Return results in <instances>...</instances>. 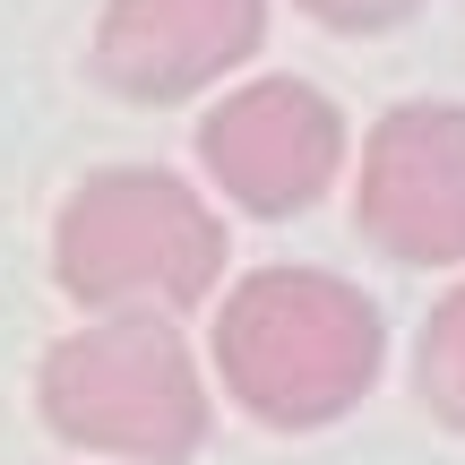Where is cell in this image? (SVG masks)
I'll return each mask as SVG.
<instances>
[{
    "label": "cell",
    "instance_id": "cell-3",
    "mask_svg": "<svg viewBox=\"0 0 465 465\" xmlns=\"http://www.w3.org/2000/svg\"><path fill=\"white\" fill-rule=\"evenodd\" d=\"M35 405L69 449L121 465H182L207 440V380L173 319H95L35 371Z\"/></svg>",
    "mask_w": 465,
    "mask_h": 465
},
{
    "label": "cell",
    "instance_id": "cell-7",
    "mask_svg": "<svg viewBox=\"0 0 465 465\" xmlns=\"http://www.w3.org/2000/svg\"><path fill=\"white\" fill-rule=\"evenodd\" d=\"M414 388L449 431H465V284L440 293V311L422 319V345H414Z\"/></svg>",
    "mask_w": 465,
    "mask_h": 465
},
{
    "label": "cell",
    "instance_id": "cell-2",
    "mask_svg": "<svg viewBox=\"0 0 465 465\" xmlns=\"http://www.w3.org/2000/svg\"><path fill=\"white\" fill-rule=\"evenodd\" d=\"M224 216L164 164L86 173L52 216V276L95 319H182L224 276Z\"/></svg>",
    "mask_w": 465,
    "mask_h": 465
},
{
    "label": "cell",
    "instance_id": "cell-6",
    "mask_svg": "<svg viewBox=\"0 0 465 465\" xmlns=\"http://www.w3.org/2000/svg\"><path fill=\"white\" fill-rule=\"evenodd\" d=\"M267 35V0H104L95 78L130 104H190Z\"/></svg>",
    "mask_w": 465,
    "mask_h": 465
},
{
    "label": "cell",
    "instance_id": "cell-8",
    "mask_svg": "<svg viewBox=\"0 0 465 465\" xmlns=\"http://www.w3.org/2000/svg\"><path fill=\"white\" fill-rule=\"evenodd\" d=\"M302 9H311L328 35H388V26H405L422 0H302Z\"/></svg>",
    "mask_w": 465,
    "mask_h": 465
},
{
    "label": "cell",
    "instance_id": "cell-5",
    "mask_svg": "<svg viewBox=\"0 0 465 465\" xmlns=\"http://www.w3.org/2000/svg\"><path fill=\"white\" fill-rule=\"evenodd\" d=\"M353 216L397 267H465V104H397L362 138Z\"/></svg>",
    "mask_w": 465,
    "mask_h": 465
},
{
    "label": "cell",
    "instance_id": "cell-4",
    "mask_svg": "<svg viewBox=\"0 0 465 465\" xmlns=\"http://www.w3.org/2000/svg\"><path fill=\"white\" fill-rule=\"evenodd\" d=\"M199 164L242 216H311L345 164V113L302 78H250L199 121Z\"/></svg>",
    "mask_w": 465,
    "mask_h": 465
},
{
    "label": "cell",
    "instance_id": "cell-1",
    "mask_svg": "<svg viewBox=\"0 0 465 465\" xmlns=\"http://www.w3.org/2000/svg\"><path fill=\"white\" fill-rule=\"evenodd\" d=\"M216 371L250 422L319 431L380 388L388 328L362 284L328 267H259L216 302Z\"/></svg>",
    "mask_w": 465,
    "mask_h": 465
}]
</instances>
